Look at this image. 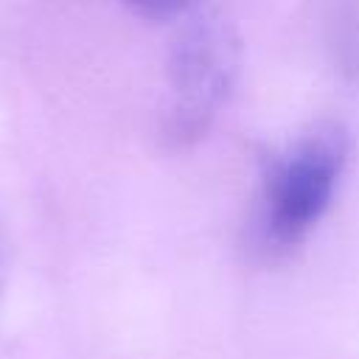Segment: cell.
<instances>
[{"label": "cell", "instance_id": "277c9868", "mask_svg": "<svg viewBox=\"0 0 359 359\" xmlns=\"http://www.w3.org/2000/svg\"><path fill=\"white\" fill-rule=\"evenodd\" d=\"M143 20H171L188 8L191 0H123Z\"/></svg>", "mask_w": 359, "mask_h": 359}, {"label": "cell", "instance_id": "3957f363", "mask_svg": "<svg viewBox=\"0 0 359 359\" xmlns=\"http://www.w3.org/2000/svg\"><path fill=\"white\" fill-rule=\"evenodd\" d=\"M334 56L342 73L359 76V6L342 3L334 20Z\"/></svg>", "mask_w": 359, "mask_h": 359}, {"label": "cell", "instance_id": "7a4b0ae2", "mask_svg": "<svg viewBox=\"0 0 359 359\" xmlns=\"http://www.w3.org/2000/svg\"><path fill=\"white\" fill-rule=\"evenodd\" d=\"M238 70V39L219 17L191 20L168 56V112L163 137L171 149H191L210 129Z\"/></svg>", "mask_w": 359, "mask_h": 359}, {"label": "cell", "instance_id": "6da1fadb", "mask_svg": "<svg viewBox=\"0 0 359 359\" xmlns=\"http://www.w3.org/2000/svg\"><path fill=\"white\" fill-rule=\"evenodd\" d=\"M345 154V132L337 123H320L266 163L258 194V233L269 250L300 244L323 219Z\"/></svg>", "mask_w": 359, "mask_h": 359}]
</instances>
